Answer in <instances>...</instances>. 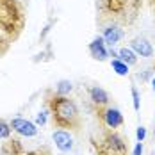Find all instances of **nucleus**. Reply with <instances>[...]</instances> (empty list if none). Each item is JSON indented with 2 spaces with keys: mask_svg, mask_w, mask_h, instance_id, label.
Segmentation results:
<instances>
[{
  "mask_svg": "<svg viewBox=\"0 0 155 155\" xmlns=\"http://www.w3.org/2000/svg\"><path fill=\"white\" fill-rule=\"evenodd\" d=\"M130 93H132V105H134V110L139 112V109H141V94H139V91H137V87L132 86Z\"/></svg>",
  "mask_w": 155,
  "mask_h": 155,
  "instance_id": "15",
  "label": "nucleus"
},
{
  "mask_svg": "<svg viewBox=\"0 0 155 155\" xmlns=\"http://www.w3.org/2000/svg\"><path fill=\"white\" fill-rule=\"evenodd\" d=\"M96 116L100 118V121L105 125L107 128H112V130H116V128L123 127V123H125L121 110H120V109H116V107H112V105L96 107Z\"/></svg>",
  "mask_w": 155,
  "mask_h": 155,
  "instance_id": "4",
  "label": "nucleus"
},
{
  "mask_svg": "<svg viewBox=\"0 0 155 155\" xmlns=\"http://www.w3.org/2000/svg\"><path fill=\"white\" fill-rule=\"evenodd\" d=\"M152 89H153V91H155V77L152 78Z\"/></svg>",
  "mask_w": 155,
  "mask_h": 155,
  "instance_id": "20",
  "label": "nucleus"
},
{
  "mask_svg": "<svg viewBox=\"0 0 155 155\" xmlns=\"http://www.w3.org/2000/svg\"><path fill=\"white\" fill-rule=\"evenodd\" d=\"M143 150H144V148H143V143L137 141L136 146H134V150H132V155H143Z\"/></svg>",
  "mask_w": 155,
  "mask_h": 155,
  "instance_id": "18",
  "label": "nucleus"
},
{
  "mask_svg": "<svg viewBox=\"0 0 155 155\" xmlns=\"http://www.w3.org/2000/svg\"><path fill=\"white\" fill-rule=\"evenodd\" d=\"M153 139H155V127H153Z\"/></svg>",
  "mask_w": 155,
  "mask_h": 155,
  "instance_id": "21",
  "label": "nucleus"
},
{
  "mask_svg": "<svg viewBox=\"0 0 155 155\" xmlns=\"http://www.w3.org/2000/svg\"><path fill=\"white\" fill-rule=\"evenodd\" d=\"M27 155H50V152H48L47 148H41V150H34V152H31V153Z\"/></svg>",
  "mask_w": 155,
  "mask_h": 155,
  "instance_id": "19",
  "label": "nucleus"
},
{
  "mask_svg": "<svg viewBox=\"0 0 155 155\" xmlns=\"http://www.w3.org/2000/svg\"><path fill=\"white\" fill-rule=\"evenodd\" d=\"M94 146H96L98 155H127L128 152L127 139L112 128H107L104 136L100 137V141L94 143Z\"/></svg>",
  "mask_w": 155,
  "mask_h": 155,
  "instance_id": "3",
  "label": "nucleus"
},
{
  "mask_svg": "<svg viewBox=\"0 0 155 155\" xmlns=\"http://www.w3.org/2000/svg\"><path fill=\"white\" fill-rule=\"evenodd\" d=\"M102 38H104L107 47H114V45H118L125 38V31H123V27H120V25H109V27L104 29Z\"/></svg>",
  "mask_w": 155,
  "mask_h": 155,
  "instance_id": "9",
  "label": "nucleus"
},
{
  "mask_svg": "<svg viewBox=\"0 0 155 155\" xmlns=\"http://www.w3.org/2000/svg\"><path fill=\"white\" fill-rule=\"evenodd\" d=\"M48 116H50V112H48V107H47V110H39V112L36 114V121H34V123L38 125V127H43V125H47Z\"/></svg>",
  "mask_w": 155,
  "mask_h": 155,
  "instance_id": "16",
  "label": "nucleus"
},
{
  "mask_svg": "<svg viewBox=\"0 0 155 155\" xmlns=\"http://www.w3.org/2000/svg\"><path fill=\"white\" fill-rule=\"evenodd\" d=\"M141 11V0H96L98 21L102 25H130Z\"/></svg>",
  "mask_w": 155,
  "mask_h": 155,
  "instance_id": "1",
  "label": "nucleus"
},
{
  "mask_svg": "<svg viewBox=\"0 0 155 155\" xmlns=\"http://www.w3.org/2000/svg\"><path fill=\"white\" fill-rule=\"evenodd\" d=\"M71 91H73V84L70 80H66V78H62L55 84V93L61 94V96H70Z\"/></svg>",
  "mask_w": 155,
  "mask_h": 155,
  "instance_id": "13",
  "label": "nucleus"
},
{
  "mask_svg": "<svg viewBox=\"0 0 155 155\" xmlns=\"http://www.w3.org/2000/svg\"><path fill=\"white\" fill-rule=\"evenodd\" d=\"M130 48L137 54V57H144V59L153 57V54H155L153 45L146 38H134L132 43H130Z\"/></svg>",
  "mask_w": 155,
  "mask_h": 155,
  "instance_id": "7",
  "label": "nucleus"
},
{
  "mask_svg": "<svg viewBox=\"0 0 155 155\" xmlns=\"http://www.w3.org/2000/svg\"><path fill=\"white\" fill-rule=\"evenodd\" d=\"M11 132H13L11 125L7 123V121H4V120H0V139H9Z\"/></svg>",
  "mask_w": 155,
  "mask_h": 155,
  "instance_id": "14",
  "label": "nucleus"
},
{
  "mask_svg": "<svg viewBox=\"0 0 155 155\" xmlns=\"http://www.w3.org/2000/svg\"><path fill=\"white\" fill-rule=\"evenodd\" d=\"M47 107L50 118L57 128H78L80 127V110L70 96H61L54 91L48 94Z\"/></svg>",
  "mask_w": 155,
  "mask_h": 155,
  "instance_id": "2",
  "label": "nucleus"
},
{
  "mask_svg": "<svg viewBox=\"0 0 155 155\" xmlns=\"http://www.w3.org/2000/svg\"><path fill=\"white\" fill-rule=\"evenodd\" d=\"M89 100L94 107H105V105H109L110 98H109V93L104 87L93 86V87H89Z\"/></svg>",
  "mask_w": 155,
  "mask_h": 155,
  "instance_id": "10",
  "label": "nucleus"
},
{
  "mask_svg": "<svg viewBox=\"0 0 155 155\" xmlns=\"http://www.w3.org/2000/svg\"><path fill=\"white\" fill-rule=\"evenodd\" d=\"M110 66H112V70H114L120 77H127V75H128L130 66H128L127 62H123L121 59H118V57H116V59H112V61H110Z\"/></svg>",
  "mask_w": 155,
  "mask_h": 155,
  "instance_id": "12",
  "label": "nucleus"
},
{
  "mask_svg": "<svg viewBox=\"0 0 155 155\" xmlns=\"http://www.w3.org/2000/svg\"><path fill=\"white\" fill-rule=\"evenodd\" d=\"M52 141H54L55 148H57L61 153H70V152L73 150V146H75L73 136H71L70 130H66V128H57V130H54Z\"/></svg>",
  "mask_w": 155,
  "mask_h": 155,
  "instance_id": "6",
  "label": "nucleus"
},
{
  "mask_svg": "<svg viewBox=\"0 0 155 155\" xmlns=\"http://www.w3.org/2000/svg\"><path fill=\"white\" fill-rule=\"evenodd\" d=\"M87 48H89V54H91L93 59H96V61H100V62L107 61L109 48H107V45H105V41H104L102 36H96L93 41L89 43V47Z\"/></svg>",
  "mask_w": 155,
  "mask_h": 155,
  "instance_id": "8",
  "label": "nucleus"
},
{
  "mask_svg": "<svg viewBox=\"0 0 155 155\" xmlns=\"http://www.w3.org/2000/svg\"><path fill=\"white\" fill-rule=\"evenodd\" d=\"M136 139L143 143V141L146 139V128L144 127H137V130H136Z\"/></svg>",
  "mask_w": 155,
  "mask_h": 155,
  "instance_id": "17",
  "label": "nucleus"
},
{
  "mask_svg": "<svg viewBox=\"0 0 155 155\" xmlns=\"http://www.w3.org/2000/svg\"><path fill=\"white\" fill-rule=\"evenodd\" d=\"M118 59H121L123 62H127L128 66H136L137 64V54L130 47H121L118 50Z\"/></svg>",
  "mask_w": 155,
  "mask_h": 155,
  "instance_id": "11",
  "label": "nucleus"
},
{
  "mask_svg": "<svg viewBox=\"0 0 155 155\" xmlns=\"http://www.w3.org/2000/svg\"><path fill=\"white\" fill-rule=\"evenodd\" d=\"M11 128H13V132H16L18 136H21V137H36L38 136V132H39V127L31 121V120H27V118H21V116H16L13 118L11 121Z\"/></svg>",
  "mask_w": 155,
  "mask_h": 155,
  "instance_id": "5",
  "label": "nucleus"
}]
</instances>
